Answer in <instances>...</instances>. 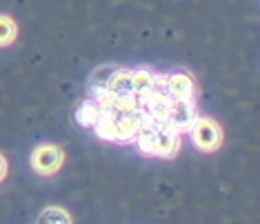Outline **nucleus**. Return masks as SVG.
<instances>
[{"mask_svg":"<svg viewBox=\"0 0 260 224\" xmlns=\"http://www.w3.org/2000/svg\"><path fill=\"white\" fill-rule=\"evenodd\" d=\"M196 107L193 100H180V98H169V109H167V125L176 131H189V127L196 120Z\"/></svg>","mask_w":260,"mask_h":224,"instance_id":"nucleus-4","label":"nucleus"},{"mask_svg":"<svg viewBox=\"0 0 260 224\" xmlns=\"http://www.w3.org/2000/svg\"><path fill=\"white\" fill-rule=\"evenodd\" d=\"M18 36V27L9 16H0V47H7Z\"/></svg>","mask_w":260,"mask_h":224,"instance_id":"nucleus-11","label":"nucleus"},{"mask_svg":"<svg viewBox=\"0 0 260 224\" xmlns=\"http://www.w3.org/2000/svg\"><path fill=\"white\" fill-rule=\"evenodd\" d=\"M5 175H7V160H5V156L0 153V182L5 180Z\"/></svg>","mask_w":260,"mask_h":224,"instance_id":"nucleus-13","label":"nucleus"},{"mask_svg":"<svg viewBox=\"0 0 260 224\" xmlns=\"http://www.w3.org/2000/svg\"><path fill=\"white\" fill-rule=\"evenodd\" d=\"M38 224H74L72 215L64 209H58V206H49L43 213L38 215Z\"/></svg>","mask_w":260,"mask_h":224,"instance_id":"nucleus-9","label":"nucleus"},{"mask_svg":"<svg viewBox=\"0 0 260 224\" xmlns=\"http://www.w3.org/2000/svg\"><path fill=\"white\" fill-rule=\"evenodd\" d=\"M189 133H191L193 144H196L200 151L211 153L222 144V129L218 127V122L211 120V118H196L193 125L189 127Z\"/></svg>","mask_w":260,"mask_h":224,"instance_id":"nucleus-3","label":"nucleus"},{"mask_svg":"<svg viewBox=\"0 0 260 224\" xmlns=\"http://www.w3.org/2000/svg\"><path fill=\"white\" fill-rule=\"evenodd\" d=\"M143 156L149 158H174L180 151V131L160 122H147L134 138Z\"/></svg>","mask_w":260,"mask_h":224,"instance_id":"nucleus-2","label":"nucleus"},{"mask_svg":"<svg viewBox=\"0 0 260 224\" xmlns=\"http://www.w3.org/2000/svg\"><path fill=\"white\" fill-rule=\"evenodd\" d=\"M31 167L40 175H54L62 167V151L56 144H43L34 151Z\"/></svg>","mask_w":260,"mask_h":224,"instance_id":"nucleus-5","label":"nucleus"},{"mask_svg":"<svg viewBox=\"0 0 260 224\" xmlns=\"http://www.w3.org/2000/svg\"><path fill=\"white\" fill-rule=\"evenodd\" d=\"M100 114H103V104L98 102L96 98H87V100H82V102L76 107L74 111V118H76V122H78L80 127H91L98 122V118Z\"/></svg>","mask_w":260,"mask_h":224,"instance_id":"nucleus-6","label":"nucleus"},{"mask_svg":"<svg viewBox=\"0 0 260 224\" xmlns=\"http://www.w3.org/2000/svg\"><path fill=\"white\" fill-rule=\"evenodd\" d=\"M169 96L180 100H193V80L187 73H171L167 76Z\"/></svg>","mask_w":260,"mask_h":224,"instance_id":"nucleus-7","label":"nucleus"},{"mask_svg":"<svg viewBox=\"0 0 260 224\" xmlns=\"http://www.w3.org/2000/svg\"><path fill=\"white\" fill-rule=\"evenodd\" d=\"M132 82H134V91L138 93V96H147L151 89L153 73L149 69H136V71H132Z\"/></svg>","mask_w":260,"mask_h":224,"instance_id":"nucleus-10","label":"nucleus"},{"mask_svg":"<svg viewBox=\"0 0 260 224\" xmlns=\"http://www.w3.org/2000/svg\"><path fill=\"white\" fill-rule=\"evenodd\" d=\"M145 125L143 111H127L120 107H105L100 114L98 122L93 125L98 138L109 140V142L127 144L134 142L136 133L140 131V127Z\"/></svg>","mask_w":260,"mask_h":224,"instance_id":"nucleus-1","label":"nucleus"},{"mask_svg":"<svg viewBox=\"0 0 260 224\" xmlns=\"http://www.w3.org/2000/svg\"><path fill=\"white\" fill-rule=\"evenodd\" d=\"M107 89L114 93V96H129V93H136L134 91V82H132V71H125V69H116L114 76L109 80V87Z\"/></svg>","mask_w":260,"mask_h":224,"instance_id":"nucleus-8","label":"nucleus"},{"mask_svg":"<svg viewBox=\"0 0 260 224\" xmlns=\"http://www.w3.org/2000/svg\"><path fill=\"white\" fill-rule=\"evenodd\" d=\"M149 96H158V98H171V96H169L167 76H156V73H153V82H151Z\"/></svg>","mask_w":260,"mask_h":224,"instance_id":"nucleus-12","label":"nucleus"}]
</instances>
